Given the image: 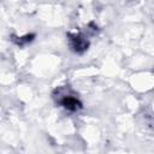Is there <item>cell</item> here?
Returning a JSON list of instances; mask_svg holds the SVG:
<instances>
[{
	"label": "cell",
	"instance_id": "obj_1",
	"mask_svg": "<svg viewBox=\"0 0 154 154\" xmlns=\"http://www.w3.org/2000/svg\"><path fill=\"white\" fill-rule=\"evenodd\" d=\"M57 102L59 105H61L67 111H78L82 108V103L79 102V100L75 96V95H71L70 93H66L65 89H59L58 90V99H57Z\"/></svg>",
	"mask_w": 154,
	"mask_h": 154
},
{
	"label": "cell",
	"instance_id": "obj_2",
	"mask_svg": "<svg viewBox=\"0 0 154 154\" xmlns=\"http://www.w3.org/2000/svg\"><path fill=\"white\" fill-rule=\"evenodd\" d=\"M71 41V47L76 51V52H83L87 49L88 47V41L81 36V35H75V36H71L70 38Z\"/></svg>",
	"mask_w": 154,
	"mask_h": 154
}]
</instances>
